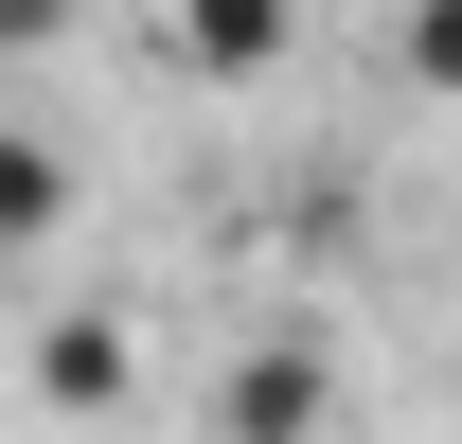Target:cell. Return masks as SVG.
<instances>
[{"mask_svg":"<svg viewBox=\"0 0 462 444\" xmlns=\"http://www.w3.org/2000/svg\"><path fill=\"white\" fill-rule=\"evenodd\" d=\"M320 427H338V356L320 338H249L231 391H214V444H320Z\"/></svg>","mask_w":462,"mask_h":444,"instance_id":"6da1fadb","label":"cell"},{"mask_svg":"<svg viewBox=\"0 0 462 444\" xmlns=\"http://www.w3.org/2000/svg\"><path fill=\"white\" fill-rule=\"evenodd\" d=\"M54 231H71V161L36 143V125H0V267H18V249H54Z\"/></svg>","mask_w":462,"mask_h":444,"instance_id":"277c9868","label":"cell"},{"mask_svg":"<svg viewBox=\"0 0 462 444\" xmlns=\"http://www.w3.org/2000/svg\"><path fill=\"white\" fill-rule=\"evenodd\" d=\"M161 36L196 71H285V36H302V0H161Z\"/></svg>","mask_w":462,"mask_h":444,"instance_id":"3957f363","label":"cell"},{"mask_svg":"<svg viewBox=\"0 0 462 444\" xmlns=\"http://www.w3.org/2000/svg\"><path fill=\"white\" fill-rule=\"evenodd\" d=\"M18 374H36V409H54V427H107V409H143V338H125L107 302H54Z\"/></svg>","mask_w":462,"mask_h":444,"instance_id":"7a4b0ae2","label":"cell"},{"mask_svg":"<svg viewBox=\"0 0 462 444\" xmlns=\"http://www.w3.org/2000/svg\"><path fill=\"white\" fill-rule=\"evenodd\" d=\"M71 18H89V0H0V54H54Z\"/></svg>","mask_w":462,"mask_h":444,"instance_id":"8992f818","label":"cell"},{"mask_svg":"<svg viewBox=\"0 0 462 444\" xmlns=\"http://www.w3.org/2000/svg\"><path fill=\"white\" fill-rule=\"evenodd\" d=\"M392 71H409V89H445V107H462V0H409V18H392Z\"/></svg>","mask_w":462,"mask_h":444,"instance_id":"5b68a950","label":"cell"}]
</instances>
